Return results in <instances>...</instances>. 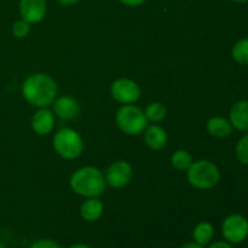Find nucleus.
<instances>
[{"label":"nucleus","mask_w":248,"mask_h":248,"mask_svg":"<svg viewBox=\"0 0 248 248\" xmlns=\"http://www.w3.org/2000/svg\"><path fill=\"white\" fill-rule=\"evenodd\" d=\"M144 115L148 121L160 123L166 116V108L161 103H159V102H153V103L147 106V108L144 110Z\"/></svg>","instance_id":"nucleus-18"},{"label":"nucleus","mask_w":248,"mask_h":248,"mask_svg":"<svg viewBox=\"0 0 248 248\" xmlns=\"http://www.w3.org/2000/svg\"><path fill=\"white\" fill-rule=\"evenodd\" d=\"M106 178L98 169L86 166L75 171L70 177V188L84 198H99L106 190Z\"/></svg>","instance_id":"nucleus-2"},{"label":"nucleus","mask_w":248,"mask_h":248,"mask_svg":"<svg viewBox=\"0 0 248 248\" xmlns=\"http://www.w3.org/2000/svg\"><path fill=\"white\" fill-rule=\"evenodd\" d=\"M181 248H203V246H201V245H198L195 242V244H186Z\"/></svg>","instance_id":"nucleus-26"},{"label":"nucleus","mask_w":248,"mask_h":248,"mask_svg":"<svg viewBox=\"0 0 248 248\" xmlns=\"http://www.w3.org/2000/svg\"><path fill=\"white\" fill-rule=\"evenodd\" d=\"M235 153H236L237 160L242 165H248V135H245L244 137L240 138Z\"/></svg>","instance_id":"nucleus-20"},{"label":"nucleus","mask_w":248,"mask_h":248,"mask_svg":"<svg viewBox=\"0 0 248 248\" xmlns=\"http://www.w3.org/2000/svg\"><path fill=\"white\" fill-rule=\"evenodd\" d=\"M167 137L166 131L157 125L148 126L144 132V142L152 150H161L166 147Z\"/></svg>","instance_id":"nucleus-12"},{"label":"nucleus","mask_w":248,"mask_h":248,"mask_svg":"<svg viewBox=\"0 0 248 248\" xmlns=\"http://www.w3.org/2000/svg\"><path fill=\"white\" fill-rule=\"evenodd\" d=\"M207 131L213 137L225 138L232 135V125L227 119L215 116V118H211L207 121Z\"/></svg>","instance_id":"nucleus-15"},{"label":"nucleus","mask_w":248,"mask_h":248,"mask_svg":"<svg viewBox=\"0 0 248 248\" xmlns=\"http://www.w3.org/2000/svg\"><path fill=\"white\" fill-rule=\"evenodd\" d=\"M213 235H215V229H213L212 224H210L208 222L199 223L193 230L194 240L196 244L201 245V246L210 244L211 240L213 239Z\"/></svg>","instance_id":"nucleus-16"},{"label":"nucleus","mask_w":248,"mask_h":248,"mask_svg":"<svg viewBox=\"0 0 248 248\" xmlns=\"http://www.w3.org/2000/svg\"><path fill=\"white\" fill-rule=\"evenodd\" d=\"M103 213V202L98 198H89L80 208L81 218L86 222H96Z\"/></svg>","instance_id":"nucleus-14"},{"label":"nucleus","mask_w":248,"mask_h":248,"mask_svg":"<svg viewBox=\"0 0 248 248\" xmlns=\"http://www.w3.org/2000/svg\"><path fill=\"white\" fill-rule=\"evenodd\" d=\"M58 1L63 5H73V4H77V2H79L80 0H58Z\"/></svg>","instance_id":"nucleus-25"},{"label":"nucleus","mask_w":248,"mask_h":248,"mask_svg":"<svg viewBox=\"0 0 248 248\" xmlns=\"http://www.w3.org/2000/svg\"><path fill=\"white\" fill-rule=\"evenodd\" d=\"M230 124L239 131H248V101H239L230 109Z\"/></svg>","instance_id":"nucleus-13"},{"label":"nucleus","mask_w":248,"mask_h":248,"mask_svg":"<svg viewBox=\"0 0 248 248\" xmlns=\"http://www.w3.org/2000/svg\"><path fill=\"white\" fill-rule=\"evenodd\" d=\"M186 178L194 188L207 190L217 186L220 179V172L213 162L199 160L193 162L186 170Z\"/></svg>","instance_id":"nucleus-3"},{"label":"nucleus","mask_w":248,"mask_h":248,"mask_svg":"<svg viewBox=\"0 0 248 248\" xmlns=\"http://www.w3.org/2000/svg\"><path fill=\"white\" fill-rule=\"evenodd\" d=\"M171 162L172 166L178 170V171H186L190 167V165L193 164V156H191L188 150L179 149L173 153L171 157Z\"/></svg>","instance_id":"nucleus-17"},{"label":"nucleus","mask_w":248,"mask_h":248,"mask_svg":"<svg viewBox=\"0 0 248 248\" xmlns=\"http://www.w3.org/2000/svg\"><path fill=\"white\" fill-rule=\"evenodd\" d=\"M31 248H61V247L57 242L52 241V240L43 239L34 242V244L31 246Z\"/></svg>","instance_id":"nucleus-22"},{"label":"nucleus","mask_w":248,"mask_h":248,"mask_svg":"<svg viewBox=\"0 0 248 248\" xmlns=\"http://www.w3.org/2000/svg\"><path fill=\"white\" fill-rule=\"evenodd\" d=\"M55 126V115L51 110L41 108L36 111L31 119V128L39 136L48 135Z\"/></svg>","instance_id":"nucleus-11"},{"label":"nucleus","mask_w":248,"mask_h":248,"mask_svg":"<svg viewBox=\"0 0 248 248\" xmlns=\"http://www.w3.org/2000/svg\"><path fill=\"white\" fill-rule=\"evenodd\" d=\"M120 1L126 6H140L145 0H120Z\"/></svg>","instance_id":"nucleus-23"},{"label":"nucleus","mask_w":248,"mask_h":248,"mask_svg":"<svg viewBox=\"0 0 248 248\" xmlns=\"http://www.w3.org/2000/svg\"><path fill=\"white\" fill-rule=\"evenodd\" d=\"M69 248H91V247H89L87 245H84V244H77V245H73V246H70Z\"/></svg>","instance_id":"nucleus-27"},{"label":"nucleus","mask_w":248,"mask_h":248,"mask_svg":"<svg viewBox=\"0 0 248 248\" xmlns=\"http://www.w3.org/2000/svg\"><path fill=\"white\" fill-rule=\"evenodd\" d=\"M57 94L55 80L43 73L31 74L22 85V96L27 103L38 108H46L52 104Z\"/></svg>","instance_id":"nucleus-1"},{"label":"nucleus","mask_w":248,"mask_h":248,"mask_svg":"<svg viewBox=\"0 0 248 248\" xmlns=\"http://www.w3.org/2000/svg\"><path fill=\"white\" fill-rule=\"evenodd\" d=\"M232 1H234V2H240V4H242V2H247L248 0H232Z\"/></svg>","instance_id":"nucleus-28"},{"label":"nucleus","mask_w":248,"mask_h":248,"mask_svg":"<svg viewBox=\"0 0 248 248\" xmlns=\"http://www.w3.org/2000/svg\"><path fill=\"white\" fill-rule=\"evenodd\" d=\"M110 93L119 103L132 104L140 98V89L136 81L123 78L113 82L110 87Z\"/></svg>","instance_id":"nucleus-7"},{"label":"nucleus","mask_w":248,"mask_h":248,"mask_svg":"<svg viewBox=\"0 0 248 248\" xmlns=\"http://www.w3.org/2000/svg\"><path fill=\"white\" fill-rule=\"evenodd\" d=\"M232 56L239 64L248 65V38L241 39L235 44L232 50Z\"/></svg>","instance_id":"nucleus-19"},{"label":"nucleus","mask_w":248,"mask_h":248,"mask_svg":"<svg viewBox=\"0 0 248 248\" xmlns=\"http://www.w3.org/2000/svg\"><path fill=\"white\" fill-rule=\"evenodd\" d=\"M106 183L111 188H124L132 178V166L126 161L113 162L106 171Z\"/></svg>","instance_id":"nucleus-8"},{"label":"nucleus","mask_w":248,"mask_h":248,"mask_svg":"<svg viewBox=\"0 0 248 248\" xmlns=\"http://www.w3.org/2000/svg\"><path fill=\"white\" fill-rule=\"evenodd\" d=\"M29 31H31V23L24 21L23 18L16 21L14 23V26H12V34L17 39L26 38L29 34Z\"/></svg>","instance_id":"nucleus-21"},{"label":"nucleus","mask_w":248,"mask_h":248,"mask_svg":"<svg viewBox=\"0 0 248 248\" xmlns=\"http://www.w3.org/2000/svg\"><path fill=\"white\" fill-rule=\"evenodd\" d=\"M52 104L55 114L60 119H63V120H73L79 114V104L72 97H58Z\"/></svg>","instance_id":"nucleus-10"},{"label":"nucleus","mask_w":248,"mask_h":248,"mask_svg":"<svg viewBox=\"0 0 248 248\" xmlns=\"http://www.w3.org/2000/svg\"><path fill=\"white\" fill-rule=\"evenodd\" d=\"M19 14L28 23H38L46 15V0H19Z\"/></svg>","instance_id":"nucleus-9"},{"label":"nucleus","mask_w":248,"mask_h":248,"mask_svg":"<svg viewBox=\"0 0 248 248\" xmlns=\"http://www.w3.org/2000/svg\"><path fill=\"white\" fill-rule=\"evenodd\" d=\"M0 248H6V247H5V246H4V245H2V244H1V242H0Z\"/></svg>","instance_id":"nucleus-29"},{"label":"nucleus","mask_w":248,"mask_h":248,"mask_svg":"<svg viewBox=\"0 0 248 248\" xmlns=\"http://www.w3.org/2000/svg\"><path fill=\"white\" fill-rule=\"evenodd\" d=\"M53 149L65 160H74L81 155L84 143L79 133L73 128H61L53 137Z\"/></svg>","instance_id":"nucleus-5"},{"label":"nucleus","mask_w":248,"mask_h":248,"mask_svg":"<svg viewBox=\"0 0 248 248\" xmlns=\"http://www.w3.org/2000/svg\"><path fill=\"white\" fill-rule=\"evenodd\" d=\"M210 248H232V245L229 242H225V241H218L215 242L210 246Z\"/></svg>","instance_id":"nucleus-24"},{"label":"nucleus","mask_w":248,"mask_h":248,"mask_svg":"<svg viewBox=\"0 0 248 248\" xmlns=\"http://www.w3.org/2000/svg\"><path fill=\"white\" fill-rule=\"evenodd\" d=\"M116 124L124 133L128 136H138L148 127V120L144 111L132 104L123 106L115 116Z\"/></svg>","instance_id":"nucleus-4"},{"label":"nucleus","mask_w":248,"mask_h":248,"mask_svg":"<svg viewBox=\"0 0 248 248\" xmlns=\"http://www.w3.org/2000/svg\"><path fill=\"white\" fill-rule=\"evenodd\" d=\"M222 234L230 244H240L248 236V220L239 213L228 216L222 224Z\"/></svg>","instance_id":"nucleus-6"}]
</instances>
